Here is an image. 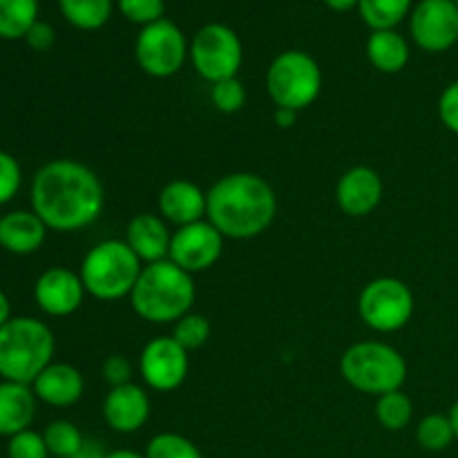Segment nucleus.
I'll use <instances>...</instances> for the list:
<instances>
[{
    "label": "nucleus",
    "mask_w": 458,
    "mask_h": 458,
    "mask_svg": "<svg viewBox=\"0 0 458 458\" xmlns=\"http://www.w3.org/2000/svg\"><path fill=\"white\" fill-rule=\"evenodd\" d=\"M103 206L106 191L101 179L81 161H49L31 182V210L52 231H81L101 217Z\"/></svg>",
    "instance_id": "1"
},
{
    "label": "nucleus",
    "mask_w": 458,
    "mask_h": 458,
    "mask_svg": "<svg viewBox=\"0 0 458 458\" xmlns=\"http://www.w3.org/2000/svg\"><path fill=\"white\" fill-rule=\"evenodd\" d=\"M208 222L228 240H253L273 224L277 199L267 179L253 173H231L210 186Z\"/></svg>",
    "instance_id": "2"
},
{
    "label": "nucleus",
    "mask_w": 458,
    "mask_h": 458,
    "mask_svg": "<svg viewBox=\"0 0 458 458\" xmlns=\"http://www.w3.org/2000/svg\"><path fill=\"white\" fill-rule=\"evenodd\" d=\"M195 282L192 276L170 259L146 264L130 293V304L141 320L152 325L177 322L191 313L195 302Z\"/></svg>",
    "instance_id": "3"
},
{
    "label": "nucleus",
    "mask_w": 458,
    "mask_h": 458,
    "mask_svg": "<svg viewBox=\"0 0 458 458\" xmlns=\"http://www.w3.org/2000/svg\"><path fill=\"white\" fill-rule=\"evenodd\" d=\"M54 334L36 318H12L0 327V378L31 385L52 365Z\"/></svg>",
    "instance_id": "4"
},
{
    "label": "nucleus",
    "mask_w": 458,
    "mask_h": 458,
    "mask_svg": "<svg viewBox=\"0 0 458 458\" xmlns=\"http://www.w3.org/2000/svg\"><path fill=\"white\" fill-rule=\"evenodd\" d=\"M125 240H106L92 246L81 262L85 291L101 302H114L132 293L143 267Z\"/></svg>",
    "instance_id": "5"
},
{
    "label": "nucleus",
    "mask_w": 458,
    "mask_h": 458,
    "mask_svg": "<svg viewBox=\"0 0 458 458\" xmlns=\"http://www.w3.org/2000/svg\"><path fill=\"white\" fill-rule=\"evenodd\" d=\"M340 371L353 389L369 396L398 392L407 380V362L398 349L378 340L356 343L340 358Z\"/></svg>",
    "instance_id": "6"
},
{
    "label": "nucleus",
    "mask_w": 458,
    "mask_h": 458,
    "mask_svg": "<svg viewBox=\"0 0 458 458\" xmlns=\"http://www.w3.org/2000/svg\"><path fill=\"white\" fill-rule=\"evenodd\" d=\"M267 89L277 107L304 110L322 89V70L316 58L300 49L277 54L267 70Z\"/></svg>",
    "instance_id": "7"
},
{
    "label": "nucleus",
    "mask_w": 458,
    "mask_h": 458,
    "mask_svg": "<svg viewBox=\"0 0 458 458\" xmlns=\"http://www.w3.org/2000/svg\"><path fill=\"white\" fill-rule=\"evenodd\" d=\"M358 313L369 329L394 334L414 316V293L398 277H376L362 289Z\"/></svg>",
    "instance_id": "8"
},
{
    "label": "nucleus",
    "mask_w": 458,
    "mask_h": 458,
    "mask_svg": "<svg viewBox=\"0 0 458 458\" xmlns=\"http://www.w3.org/2000/svg\"><path fill=\"white\" fill-rule=\"evenodd\" d=\"M191 54L183 31L168 18L141 27L134 40V58L148 76L170 79L183 67Z\"/></svg>",
    "instance_id": "9"
},
{
    "label": "nucleus",
    "mask_w": 458,
    "mask_h": 458,
    "mask_svg": "<svg viewBox=\"0 0 458 458\" xmlns=\"http://www.w3.org/2000/svg\"><path fill=\"white\" fill-rule=\"evenodd\" d=\"M244 49L235 31L222 22H208L195 34L191 43V61L201 79L217 83L235 79L242 67Z\"/></svg>",
    "instance_id": "10"
},
{
    "label": "nucleus",
    "mask_w": 458,
    "mask_h": 458,
    "mask_svg": "<svg viewBox=\"0 0 458 458\" xmlns=\"http://www.w3.org/2000/svg\"><path fill=\"white\" fill-rule=\"evenodd\" d=\"M410 30L425 52H447L458 43V4L454 0H420L411 9Z\"/></svg>",
    "instance_id": "11"
},
{
    "label": "nucleus",
    "mask_w": 458,
    "mask_h": 458,
    "mask_svg": "<svg viewBox=\"0 0 458 458\" xmlns=\"http://www.w3.org/2000/svg\"><path fill=\"white\" fill-rule=\"evenodd\" d=\"M224 240L226 237L208 219L188 224V226L177 228L173 233L168 259L177 264L179 268L191 273V276L192 273L208 271L222 258Z\"/></svg>",
    "instance_id": "12"
},
{
    "label": "nucleus",
    "mask_w": 458,
    "mask_h": 458,
    "mask_svg": "<svg viewBox=\"0 0 458 458\" xmlns=\"http://www.w3.org/2000/svg\"><path fill=\"white\" fill-rule=\"evenodd\" d=\"M139 367L143 383L155 392L165 394L182 387L191 369V358L173 335H159L143 347Z\"/></svg>",
    "instance_id": "13"
},
{
    "label": "nucleus",
    "mask_w": 458,
    "mask_h": 458,
    "mask_svg": "<svg viewBox=\"0 0 458 458\" xmlns=\"http://www.w3.org/2000/svg\"><path fill=\"white\" fill-rule=\"evenodd\" d=\"M85 286L79 273L65 267H52L36 280L34 300L43 313L52 318H65L79 311L85 300Z\"/></svg>",
    "instance_id": "14"
},
{
    "label": "nucleus",
    "mask_w": 458,
    "mask_h": 458,
    "mask_svg": "<svg viewBox=\"0 0 458 458\" xmlns=\"http://www.w3.org/2000/svg\"><path fill=\"white\" fill-rule=\"evenodd\" d=\"M383 199V179L369 165L349 168L335 186V201L349 217H367Z\"/></svg>",
    "instance_id": "15"
},
{
    "label": "nucleus",
    "mask_w": 458,
    "mask_h": 458,
    "mask_svg": "<svg viewBox=\"0 0 458 458\" xmlns=\"http://www.w3.org/2000/svg\"><path fill=\"white\" fill-rule=\"evenodd\" d=\"M103 419L119 434H134L150 419V398L146 389L128 383L112 387L103 401Z\"/></svg>",
    "instance_id": "16"
},
{
    "label": "nucleus",
    "mask_w": 458,
    "mask_h": 458,
    "mask_svg": "<svg viewBox=\"0 0 458 458\" xmlns=\"http://www.w3.org/2000/svg\"><path fill=\"white\" fill-rule=\"evenodd\" d=\"M206 210H208V197L197 183L188 179H174L165 183L164 191L159 192L161 217L173 222L177 228L201 222L206 217Z\"/></svg>",
    "instance_id": "17"
},
{
    "label": "nucleus",
    "mask_w": 458,
    "mask_h": 458,
    "mask_svg": "<svg viewBox=\"0 0 458 458\" xmlns=\"http://www.w3.org/2000/svg\"><path fill=\"white\" fill-rule=\"evenodd\" d=\"M36 398L52 407H72L81 401L85 389L83 374L67 362H52L31 383Z\"/></svg>",
    "instance_id": "18"
},
{
    "label": "nucleus",
    "mask_w": 458,
    "mask_h": 458,
    "mask_svg": "<svg viewBox=\"0 0 458 458\" xmlns=\"http://www.w3.org/2000/svg\"><path fill=\"white\" fill-rule=\"evenodd\" d=\"M170 240H173V235H170L168 226L155 213H141L132 217L128 224V231H125V244L132 249V253L143 264L168 259Z\"/></svg>",
    "instance_id": "19"
},
{
    "label": "nucleus",
    "mask_w": 458,
    "mask_h": 458,
    "mask_svg": "<svg viewBox=\"0 0 458 458\" xmlns=\"http://www.w3.org/2000/svg\"><path fill=\"white\" fill-rule=\"evenodd\" d=\"M49 228L34 210H12L0 217V246L13 255H31L45 244Z\"/></svg>",
    "instance_id": "20"
},
{
    "label": "nucleus",
    "mask_w": 458,
    "mask_h": 458,
    "mask_svg": "<svg viewBox=\"0 0 458 458\" xmlns=\"http://www.w3.org/2000/svg\"><path fill=\"white\" fill-rule=\"evenodd\" d=\"M36 416V394L31 385L0 383V437H16L31 428Z\"/></svg>",
    "instance_id": "21"
},
{
    "label": "nucleus",
    "mask_w": 458,
    "mask_h": 458,
    "mask_svg": "<svg viewBox=\"0 0 458 458\" xmlns=\"http://www.w3.org/2000/svg\"><path fill=\"white\" fill-rule=\"evenodd\" d=\"M367 58L383 74H398L410 63V45L396 30L371 31L367 38Z\"/></svg>",
    "instance_id": "22"
},
{
    "label": "nucleus",
    "mask_w": 458,
    "mask_h": 458,
    "mask_svg": "<svg viewBox=\"0 0 458 458\" xmlns=\"http://www.w3.org/2000/svg\"><path fill=\"white\" fill-rule=\"evenodd\" d=\"M38 22V0H0V38H25Z\"/></svg>",
    "instance_id": "23"
},
{
    "label": "nucleus",
    "mask_w": 458,
    "mask_h": 458,
    "mask_svg": "<svg viewBox=\"0 0 458 458\" xmlns=\"http://www.w3.org/2000/svg\"><path fill=\"white\" fill-rule=\"evenodd\" d=\"M58 7L70 25L83 31L101 30L112 16V0H58Z\"/></svg>",
    "instance_id": "24"
},
{
    "label": "nucleus",
    "mask_w": 458,
    "mask_h": 458,
    "mask_svg": "<svg viewBox=\"0 0 458 458\" xmlns=\"http://www.w3.org/2000/svg\"><path fill=\"white\" fill-rule=\"evenodd\" d=\"M411 9V0H360L358 12L371 31L394 30L398 22L405 21Z\"/></svg>",
    "instance_id": "25"
},
{
    "label": "nucleus",
    "mask_w": 458,
    "mask_h": 458,
    "mask_svg": "<svg viewBox=\"0 0 458 458\" xmlns=\"http://www.w3.org/2000/svg\"><path fill=\"white\" fill-rule=\"evenodd\" d=\"M414 416V403L405 392H389L376 401V419L389 432H401Z\"/></svg>",
    "instance_id": "26"
},
{
    "label": "nucleus",
    "mask_w": 458,
    "mask_h": 458,
    "mask_svg": "<svg viewBox=\"0 0 458 458\" xmlns=\"http://www.w3.org/2000/svg\"><path fill=\"white\" fill-rule=\"evenodd\" d=\"M45 445H47L49 456L54 458H72L83 445L85 437L81 429L70 420H54L43 432Z\"/></svg>",
    "instance_id": "27"
},
{
    "label": "nucleus",
    "mask_w": 458,
    "mask_h": 458,
    "mask_svg": "<svg viewBox=\"0 0 458 458\" xmlns=\"http://www.w3.org/2000/svg\"><path fill=\"white\" fill-rule=\"evenodd\" d=\"M456 434L452 428L450 416L429 414L416 428V441L428 452H443L454 443Z\"/></svg>",
    "instance_id": "28"
},
{
    "label": "nucleus",
    "mask_w": 458,
    "mask_h": 458,
    "mask_svg": "<svg viewBox=\"0 0 458 458\" xmlns=\"http://www.w3.org/2000/svg\"><path fill=\"white\" fill-rule=\"evenodd\" d=\"M146 458H204V454L191 438L174 432H161L148 443Z\"/></svg>",
    "instance_id": "29"
},
{
    "label": "nucleus",
    "mask_w": 458,
    "mask_h": 458,
    "mask_svg": "<svg viewBox=\"0 0 458 458\" xmlns=\"http://www.w3.org/2000/svg\"><path fill=\"white\" fill-rule=\"evenodd\" d=\"M173 338L177 340L186 352L204 347L210 338L208 318L201 316V313H192V311L186 313V316L179 318V320L174 322Z\"/></svg>",
    "instance_id": "30"
},
{
    "label": "nucleus",
    "mask_w": 458,
    "mask_h": 458,
    "mask_svg": "<svg viewBox=\"0 0 458 458\" xmlns=\"http://www.w3.org/2000/svg\"><path fill=\"white\" fill-rule=\"evenodd\" d=\"M210 101L224 114H235L246 103V88L240 79H224L210 83Z\"/></svg>",
    "instance_id": "31"
},
{
    "label": "nucleus",
    "mask_w": 458,
    "mask_h": 458,
    "mask_svg": "<svg viewBox=\"0 0 458 458\" xmlns=\"http://www.w3.org/2000/svg\"><path fill=\"white\" fill-rule=\"evenodd\" d=\"M119 12L134 25H152L161 21L165 12L164 0H116Z\"/></svg>",
    "instance_id": "32"
},
{
    "label": "nucleus",
    "mask_w": 458,
    "mask_h": 458,
    "mask_svg": "<svg viewBox=\"0 0 458 458\" xmlns=\"http://www.w3.org/2000/svg\"><path fill=\"white\" fill-rule=\"evenodd\" d=\"M7 458H49L43 434L34 432V429L18 432L16 437L9 438Z\"/></svg>",
    "instance_id": "33"
},
{
    "label": "nucleus",
    "mask_w": 458,
    "mask_h": 458,
    "mask_svg": "<svg viewBox=\"0 0 458 458\" xmlns=\"http://www.w3.org/2000/svg\"><path fill=\"white\" fill-rule=\"evenodd\" d=\"M22 183L21 164L13 155L0 150V206L9 204L18 195Z\"/></svg>",
    "instance_id": "34"
},
{
    "label": "nucleus",
    "mask_w": 458,
    "mask_h": 458,
    "mask_svg": "<svg viewBox=\"0 0 458 458\" xmlns=\"http://www.w3.org/2000/svg\"><path fill=\"white\" fill-rule=\"evenodd\" d=\"M103 380H106L110 387H121V385L132 383V365L125 356L119 353H112L106 362H103Z\"/></svg>",
    "instance_id": "35"
},
{
    "label": "nucleus",
    "mask_w": 458,
    "mask_h": 458,
    "mask_svg": "<svg viewBox=\"0 0 458 458\" xmlns=\"http://www.w3.org/2000/svg\"><path fill=\"white\" fill-rule=\"evenodd\" d=\"M438 116L450 132L458 134V81L443 89L438 98Z\"/></svg>",
    "instance_id": "36"
},
{
    "label": "nucleus",
    "mask_w": 458,
    "mask_h": 458,
    "mask_svg": "<svg viewBox=\"0 0 458 458\" xmlns=\"http://www.w3.org/2000/svg\"><path fill=\"white\" fill-rule=\"evenodd\" d=\"M25 40L34 52H47V49L54 45V40H56V31H54L52 25L38 21L30 31H27Z\"/></svg>",
    "instance_id": "37"
},
{
    "label": "nucleus",
    "mask_w": 458,
    "mask_h": 458,
    "mask_svg": "<svg viewBox=\"0 0 458 458\" xmlns=\"http://www.w3.org/2000/svg\"><path fill=\"white\" fill-rule=\"evenodd\" d=\"M107 454L110 452L106 450V445L101 441H97V438H85L83 445L79 447V452L72 458H107Z\"/></svg>",
    "instance_id": "38"
},
{
    "label": "nucleus",
    "mask_w": 458,
    "mask_h": 458,
    "mask_svg": "<svg viewBox=\"0 0 458 458\" xmlns=\"http://www.w3.org/2000/svg\"><path fill=\"white\" fill-rule=\"evenodd\" d=\"M276 125L277 128H293L295 121H298V110H291V107H276Z\"/></svg>",
    "instance_id": "39"
},
{
    "label": "nucleus",
    "mask_w": 458,
    "mask_h": 458,
    "mask_svg": "<svg viewBox=\"0 0 458 458\" xmlns=\"http://www.w3.org/2000/svg\"><path fill=\"white\" fill-rule=\"evenodd\" d=\"M358 3L360 0H325L327 7L334 9V12H349V9L358 7Z\"/></svg>",
    "instance_id": "40"
},
{
    "label": "nucleus",
    "mask_w": 458,
    "mask_h": 458,
    "mask_svg": "<svg viewBox=\"0 0 458 458\" xmlns=\"http://www.w3.org/2000/svg\"><path fill=\"white\" fill-rule=\"evenodd\" d=\"M12 320V304H9V298L4 295V291H0V327L7 325Z\"/></svg>",
    "instance_id": "41"
},
{
    "label": "nucleus",
    "mask_w": 458,
    "mask_h": 458,
    "mask_svg": "<svg viewBox=\"0 0 458 458\" xmlns=\"http://www.w3.org/2000/svg\"><path fill=\"white\" fill-rule=\"evenodd\" d=\"M107 458H146V454H139L134 450H114L107 454Z\"/></svg>",
    "instance_id": "42"
},
{
    "label": "nucleus",
    "mask_w": 458,
    "mask_h": 458,
    "mask_svg": "<svg viewBox=\"0 0 458 458\" xmlns=\"http://www.w3.org/2000/svg\"><path fill=\"white\" fill-rule=\"evenodd\" d=\"M450 420H452V428H454V434H456V438H458V401L454 403V407H452L450 410Z\"/></svg>",
    "instance_id": "43"
},
{
    "label": "nucleus",
    "mask_w": 458,
    "mask_h": 458,
    "mask_svg": "<svg viewBox=\"0 0 458 458\" xmlns=\"http://www.w3.org/2000/svg\"><path fill=\"white\" fill-rule=\"evenodd\" d=\"M454 3H456V4H458V0H454Z\"/></svg>",
    "instance_id": "44"
}]
</instances>
